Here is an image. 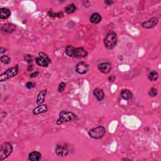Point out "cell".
I'll list each match as a JSON object with an SVG mask.
<instances>
[{
	"mask_svg": "<svg viewBox=\"0 0 161 161\" xmlns=\"http://www.w3.org/2000/svg\"><path fill=\"white\" fill-rule=\"evenodd\" d=\"M159 78V74L155 70H153V71L150 72L149 75H148V78L151 81H156V80H157Z\"/></svg>",
	"mask_w": 161,
	"mask_h": 161,
	"instance_id": "44dd1931",
	"label": "cell"
},
{
	"mask_svg": "<svg viewBox=\"0 0 161 161\" xmlns=\"http://www.w3.org/2000/svg\"><path fill=\"white\" fill-rule=\"evenodd\" d=\"M1 62L5 64H8L11 62V59L8 56H3L1 57Z\"/></svg>",
	"mask_w": 161,
	"mask_h": 161,
	"instance_id": "7402d4cb",
	"label": "cell"
},
{
	"mask_svg": "<svg viewBox=\"0 0 161 161\" xmlns=\"http://www.w3.org/2000/svg\"><path fill=\"white\" fill-rule=\"evenodd\" d=\"M65 52L67 56L77 59L85 58L88 54V52L83 47H74L70 45L66 47Z\"/></svg>",
	"mask_w": 161,
	"mask_h": 161,
	"instance_id": "6da1fadb",
	"label": "cell"
},
{
	"mask_svg": "<svg viewBox=\"0 0 161 161\" xmlns=\"http://www.w3.org/2000/svg\"><path fill=\"white\" fill-rule=\"evenodd\" d=\"M105 4H107V5H108V6H110L112 4H113V1H108V0H107V1H105Z\"/></svg>",
	"mask_w": 161,
	"mask_h": 161,
	"instance_id": "f1b7e54d",
	"label": "cell"
},
{
	"mask_svg": "<svg viewBox=\"0 0 161 161\" xmlns=\"http://www.w3.org/2000/svg\"><path fill=\"white\" fill-rule=\"evenodd\" d=\"M48 15H49V17L55 18V17H62L63 13H62V12L57 13H52V12L49 11V13H48Z\"/></svg>",
	"mask_w": 161,
	"mask_h": 161,
	"instance_id": "cb8c5ba5",
	"label": "cell"
},
{
	"mask_svg": "<svg viewBox=\"0 0 161 161\" xmlns=\"http://www.w3.org/2000/svg\"><path fill=\"white\" fill-rule=\"evenodd\" d=\"M149 95L150 97H156L157 95V89L156 88H152L149 91Z\"/></svg>",
	"mask_w": 161,
	"mask_h": 161,
	"instance_id": "603a6c76",
	"label": "cell"
},
{
	"mask_svg": "<svg viewBox=\"0 0 161 161\" xmlns=\"http://www.w3.org/2000/svg\"><path fill=\"white\" fill-rule=\"evenodd\" d=\"M47 109L48 108L46 105H39V106L34 109L33 114L37 115L40 113H44L47 111Z\"/></svg>",
	"mask_w": 161,
	"mask_h": 161,
	"instance_id": "4fadbf2b",
	"label": "cell"
},
{
	"mask_svg": "<svg viewBox=\"0 0 161 161\" xmlns=\"http://www.w3.org/2000/svg\"><path fill=\"white\" fill-rule=\"evenodd\" d=\"M32 68H33V66H32V65L30 66H29L28 67V71H30V70H32Z\"/></svg>",
	"mask_w": 161,
	"mask_h": 161,
	"instance_id": "1f68e13d",
	"label": "cell"
},
{
	"mask_svg": "<svg viewBox=\"0 0 161 161\" xmlns=\"http://www.w3.org/2000/svg\"><path fill=\"white\" fill-rule=\"evenodd\" d=\"M19 70V67L18 65H16L15 66L9 68L5 72L2 73L0 76V81L3 82L6 81V80H8L10 78H13V77L16 76L18 73Z\"/></svg>",
	"mask_w": 161,
	"mask_h": 161,
	"instance_id": "277c9868",
	"label": "cell"
},
{
	"mask_svg": "<svg viewBox=\"0 0 161 161\" xmlns=\"http://www.w3.org/2000/svg\"><path fill=\"white\" fill-rule=\"evenodd\" d=\"M101 19L102 18L100 14L98 13H95L92 14L90 17V21L93 23H98L101 21Z\"/></svg>",
	"mask_w": 161,
	"mask_h": 161,
	"instance_id": "d6986e66",
	"label": "cell"
},
{
	"mask_svg": "<svg viewBox=\"0 0 161 161\" xmlns=\"http://www.w3.org/2000/svg\"><path fill=\"white\" fill-rule=\"evenodd\" d=\"M66 86V84L64 82L60 83L59 84V88H58V91L59 93H62L64 91V89H65V88Z\"/></svg>",
	"mask_w": 161,
	"mask_h": 161,
	"instance_id": "d4e9b609",
	"label": "cell"
},
{
	"mask_svg": "<svg viewBox=\"0 0 161 161\" xmlns=\"http://www.w3.org/2000/svg\"><path fill=\"white\" fill-rule=\"evenodd\" d=\"M6 51V49H4V48H3V47L1 48V54H3L4 52H5Z\"/></svg>",
	"mask_w": 161,
	"mask_h": 161,
	"instance_id": "4dcf8cb0",
	"label": "cell"
},
{
	"mask_svg": "<svg viewBox=\"0 0 161 161\" xmlns=\"http://www.w3.org/2000/svg\"><path fill=\"white\" fill-rule=\"evenodd\" d=\"M42 154L37 152V151H34V152H31L28 156V159L32 161H38L41 159Z\"/></svg>",
	"mask_w": 161,
	"mask_h": 161,
	"instance_id": "ac0fdd59",
	"label": "cell"
},
{
	"mask_svg": "<svg viewBox=\"0 0 161 161\" xmlns=\"http://www.w3.org/2000/svg\"><path fill=\"white\" fill-rule=\"evenodd\" d=\"M47 94V90H42L38 93L37 99V104L42 105L45 101V98Z\"/></svg>",
	"mask_w": 161,
	"mask_h": 161,
	"instance_id": "2e32d148",
	"label": "cell"
},
{
	"mask_svg": "<svg viewBox=\"0 0 161 161\" xmlns=\"http://www.w3.org/2000/svg\"><path fill=\"white\" fill-rule=\"evenodd\" d=\"M35 84H34L32 82H28L26 84V87L28 89H32L35 87Z\"/></svg>",
	"mask_w": 161,
	"mask_h": 161,
	"instance_id": "484cf974",
	"label": "cell"
},
{
	"mask_svg": "<svg viewBox=\"0 0 161 161\" xmlns=\"http://www.w3.org/2000/svg\"><path fill=\"white\" fill-rule=\"evenodd\" d=\"M121 97L125 100H129L133 97L131 92L128 89H123L121 92Z\"/></svg>",
	"mask_w": 161,
	"mask_h": 161,
	"instance_id": "9a60e30c",
	"label": "cell"
},
{
	"mask_svg": "<svg viewBox=\"0 0 161 161\" xmlns=\"http://www.w3.org/2000/svg\"><path fill=\"white\" fill-rule=\"evenodd\" d=\"M56 154L57 156L65 157L69 153L68 148L65 145L58 144L56 147Z\"/></svg>",
	"mask_w": 161,
	"mask_h": 161,
	"instance_id": "ba28073f",
	"label": "cell"
},
{
	"mask_svg": "<svg viewBox=\"0 0 161 161\" xmlns=\"http://www.w3.org/2000/svg\"><path fill=\"white\" fill-rule=\"evenodd\" d=\"M13 152V146L9 142H5L0 147V160H3Z\"/></svg>",
	"mask_w": 161,
	"mask_h": 161,
	"instance_id": "8992f818",
	"label": "cell"
},
{
	"mask_svg": "<svg viewBox=\"0 0 161 161\" xmlns=\"http://www.w3.org/2000/svg\"><path fill=\"white\" fill-rule=\"evenodd\" d=\"M106 133V128L103 126H99L90 130L88 132L89 136L93 139L98 140L103 138Z\"/></svg>",
	"mask_w": 161,
	"mask_h": 161,
	"instance_id": "5b68a950",
	"label": "cell"
},
{
	"mask_svg": "<svg viewBox=\"0 0 161 161\" xmlns=\"http://www.w3.org/2000/svg\"><path fill=\"white\" fill-rule=\"evenodd\" d=\"M25 60L28 62H32V56L31 55H26L25 56Z\"/></svg>",
	"mask_w": 161,
	"mask_h": 161,
	"instance_id": "4316f807",
	"label": "cell"
},
{
	"mask_svg": "<svg viewBox=\"0 0 161 161\" xmlns=\"http://www.w3.org/2000/svg\"><path fill=\"white\" fill-rule=\"evenodd\" d=\"M115 79V77L114 76H111L110 77L108 78V80H109V82H113Z\"/></svg>",
	"mask_w": 161,
	"mask_h": 161,
	"instance_id": "83f0119b",
	"label": "cell"
},
{
	"mask_svg": "<svg viewBox=\"0 0 161 161\" xmlns=\"http://www.w3.org/2000/svg\"><path fill=\"white\" fill-rule=\"evenodd\" d=\"M38 72H35L33 73V74H32L30 75V78H34V77L37 76L38 75Z\"/></svg>",
	"mask_w": 161,
	"mask_h": 161,
	"instance_id": "f546056e",
	"label": "cell"
},
{
	"mask_svg": "<svg viewBox=\"0 0 161 161\" xmlns=\"http://www.w3.org/2000/svg\"><path fill=\"white\" fill-rule=\"evenodd\" d=\"M16 29V26L12 23H6L2 27V32L3 33L10 34L14 32Z\"/></svg>",
	"mask_w": 161,
	"mask_h": 161,
	"instance_id": "7c38bea8",
	"label": "cell"
},
{
	"mask_svg": "<svg viewBox=\"0 0 161 161\" xmlns=\"http://www.w3.org/2000/svg\"><path fill=\"white\" fill-rule=\"evenodd\" d=\"M35 62L38 66L47 67L51 63V60L47 54L44 52H40L38 54V56L35 59Z\"/></svg>",
	"mask_w": 161,
	"mask_h": 161,
	"instance_id": "52a82bcc",
	"label": "cell"
},
{
	"mask_svg": "<svg viewBox=\"0 0 161 161\" xmlns=\"http://www.w3.org/2000/svg\"><path fill=\"white\" fill-rule=\"evenodd\" d=\"M157 23H158V19L156 18H152L147 21H144L142 23V27L147 29L152 28L157 25Z\"/></svg>",
	"mask_w": 161,
	"mask_h": 161,
	"instance_id": "8fae6325",
	"label": "cell"
},
{
	"mask_svg": "<svg viewBox=\"0 0 161 161\" xmlns=\"http://www.w3.org/2000/svg\"><path fill=\"white\" fill-rule=\"evenodd\" d=\"M76 10V6L74 4H70L67 5L65 8V11L67 14H70L74 12Z\"/></svg>",
	"mask_w": 161,
	"mask_h": 161,
	"instance_id": "ffe728a7",
	"label": "cell"
},
{
	"mask_svg": "<svg viewBox=\"0 0 161 161\" xmlns=\"http://www.w3.org/2000/svg\"><path fill=\"white\" fill-rule=\"evenodd\" d=\"M117 36L114 32H110L107 34L104 40L105 46L108 49H112L117 46Z\"/></svg>",
	"mask_w": 161,
	"mask_h": 161,
	"instance_id": "3957f363",
	"label": "cell"
},
{
	"mask_svg": "<svg viewBox=\"0 0 161 161\" xmlns=\"http://www.w3.org/2000/svg\"><path fill=\"white\" fill-rule=\"evenodd\" d=\"M93 95H94L96 98L97 99V100L99 101H102L105 97L103 91V89L99 88H96L94 89V91H93Z\"/></svg>",
	"mask_w": 161,
	"mask_h": 161,
	"instance_id": "5bb4252c",
	"label": "cell"
},
{
	"mask_svg": "<svg viewBox=\"0 0 161 161\" xmlns=\"http://www.w3.org/2000/svg\"><path fill=\"white\" fill-rule=\"evenodd\" d=\"M78 119L77 115L71 111H67L65 110L61 111L59 113V117L57 120V124L60 125L64 122H69Z\"/></svg>",
	"mask_w": 161,
	"mask_h": 161,
	"instance_id": "7a4b0ae2",
	"label": "cell"
},
{
	"mask_svg": "<svg viewBox=\"0 0 161 161\" xmlns=\"http://www.w3.org/2000/svg\"><path fill=\"white\" fill-rule=\"evenodd\" d=\"M98 68L103 74H108L111 71L112 64L110 62H102L98 64Z\"/></svg>",
	"mask_w": 161,
	"mask_h": 161,
	"instance_id": "30bf717a",
	"label": "cell"
},
{
	"mask_svg": "<svg viewBox=\"0 0 161 161\" xmlns=\"http://www.w3.org/2000/svg\"><path fill=\"white\" fill-rule=\"evenodd\" d=\"M11 11L9 9L6 8H2L0 9V18L6 19L10 17Z\"/></svg>",
	"mask_w": 161,
	"mask_h": 161,
	"instance_id": "e0dca14e",
	"label": "cell"
},
{
	"mask_svg": "<svg viewBox=\"0 0 161 161\" xmlns=\"http://www.w3.org/2000/svg\"><path fill=\"white\" fill-rule=\"evenodd\" d=\"M89 65L85 62H80L76 66V72L79 74H85L89 70Z\"/></svg>",
	"mask_w": 161,
	"mask_h": 161,
	"instance_id": "9c48e42d",
	"label": "cell"
}]
</instances>
